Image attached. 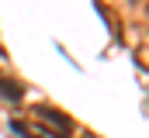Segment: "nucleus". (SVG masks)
<instances>
[{"mask_svg":"<svg viewBox=\"0 0 149 138\" xmlns=\"http://www.w3.org/2000/svg\"><path fill=\"white\" fill-rule=\"evenodd\" d=\"M38 117H45V121H52V131H56V138H66L70 131H73V121L66 117V114H59V110H52V107H35Z\"/></svg>","mask_w":149,"mask_h":138,"instance_id":"nucleus-1","label":"nucleus"},{"mask_svg":"<svg viewBox=\"0 0 149 138\" xmlns=\"http://www.w3.org/2000/svg\"><path fill=\"white\" fill-rule=\"evenodd\" d=\"M21 93H24V90H21L17 79H3V76H0V100H21Z\"/></svg>","mask_w":149,"mask_h":138,"instance_id":"nucleus-2","label":"nucleus"}]
</instances>
